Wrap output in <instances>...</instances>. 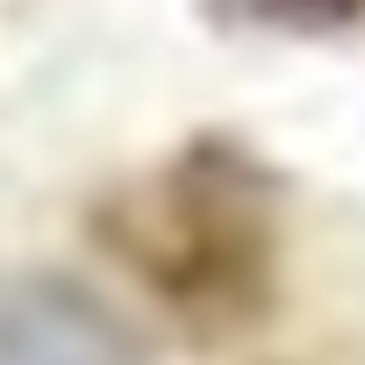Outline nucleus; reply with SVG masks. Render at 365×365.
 I'll return each instance as SVG.
<instances>
[{"label":"nucleus","mask_w":365,"mask_h":365,"mask_svg":"<svg viewBox=\"0 0 365 365\" xmlns=\"http://www.w3.org/2000/svg\"><path fill=\"white\" fill-rule=\"evenodd\" d=\"M258 15H294V22H344V15H358L365 0H251Z\"/></svg>","instance_id":"obj_1"}]
</instances>
